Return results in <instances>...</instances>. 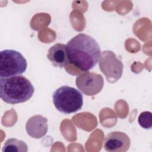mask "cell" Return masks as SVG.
I'll list each match as a JSON object with an SVG mask.
<instances>
[{
  "label": "cell",
  "instance_id": "cell-8",
  "mask_svg": "<svg viewBox=\"0 0 152 152\" xmlns=\"http://www.w3.org/2000/svg\"><path fill=\"white\" fill-rule=\"evenodd\" d=\"M48 128L47 119L40 115L30 118L26 125L28 135L34 138H40L44 137L47 133Z\"/></svg>",
  "mask_w": 152,
  "mask_h": 152
},
{
  "label": "cell",
  "instance_id": "cell-2",
  "mask_svg": "<svg viewBox=\"0 0 152 152\" xmlns=\"http://www.w3.org/2000/svg\"><path fill=\"white\" fill-rule=\"evenodd\" d=\"M34 88L27 78L20 75L0 78V96L7 103L17 104L28 100Z\"/></svg>",
  "mask_w": 152,
  "mask_h": 152
},
{
  "label": "cell",
  "instance_id": "cell-11",
  "mask_svg": "<svg viewBox=\"0 0 152 152\" xmlns=\"http://www.w3.org/2000/svg\"><path fill=\"white\" fill-rule=\"evenodd\" d=\"M140 125L144 129H150L152 126V115L150 112L145 111L140 113L138 118Z\"/></svg>",
  "mask_w": 152,
  "mask_h": 152
},
{
  "label": "cell",
  "instance_id": "cell-4",
  "mask_svg": "<svg viewBox=\"0 0 152 152\" xmlns=\"http://www.w3.org/2000/svg\"><path fill=\"white\" fill-rule=\"evenodd\" d=\"M0 59V78L17 76L24 73L27 69V62L26 58L17 50H1Z\"/></svg>",
  "mask_w": 152,
  "mask_h": 152
},
{
  "label": "cell",
  "instance_id": "cell-1",
  "mask_svg": "<svg viewBox=\"0 0 152 152\" xmlns=\"http://www.w3.org/2000/svg\"><path fill=\"white\" fill-rule=\"evenodd\" d=\"M66 46L69 64L83 72L91 69L98 62L102 53L97 41L84 33L72 37Z\"/></svg>",
  "mask_w": 152,
  "mask_h": 152
},
{
  "label": "cell",
  "instance_id": "cell-3",
  "mask_svg": "<svg viewBox=\"0 0 152 152\" xmlns=\"http://www.w3.org/2000/svg\"><path fill=\"white\" fill-rule=\"evenodd\" d=\"M53 102L59 112L70 114L80 110L83 104L81 93L74 87L62 86L56 89L53 94Z\"/></svg>",
  "mask_w": 152,
  "mask_h": 152
},
{
  "label": "cell",
  "instance_id": "cell-9",
  "mask_svg": "<svg viewBox=\"0 0 152 152\" xmlns=\"http://www.w3.org/2000/svg\"><path fill=\"white\" fill-rule=\"evenodd\" d=\"M47 57L55 67L65 68L69 64L66 46L62 43H56L50 47L48 50Z\"/></svg>",
  "mask_w": 152,
  "mask_h": 152
},
{
  "label": "cell",
  "instance_id": "cell-10",
  "mask_svg": "<svg viewBox=\"0 0 152 152\" xmlns=\"http://www.w3.org/2000/svg\"><path fill=\"white\" fill-rule=\"evenodd\" d=\"M28 146L22 140L17 138H10L4 143L2 148L3 152H27Z\"/></svg>",
  "mask_w": 152,
  "mask_h": 152
},
{
  "label": "cell",
  "instance_id": "cell-6",
  "mask_svg": "<svg viewBox=\"0 0 152 152\" xmlns=\"http://www.w3.org/2000/svg\"><path fill=\"white\" fill-rule=\"evenodd\" d=\"M75 84L82 93L90 96L101 91L103 87L104 80L102 75L87 71L77 77Z\"/></svg>",
  "mask_w": 152,
  "mask_h": 152
},
{
  "label": "cell",
  "instance_id": "cell-7",
  "mask_svg": "<svg viewBox=\"0 0 152 152\" xmlns=\"http://www.w3.org/2000/svg\"><path fill=\"white\" fill-rule=\"evenodd\" d=\"M130 144L129 137L121 131L108 134L103 141V147L109 152H125L129 149Z\"/></svg>",
  "mask_w": 152,
  "mask_h": 152
},
{
  "label": "cell",
  "instance_id": "cell-5",
  "mask_svg": "<svg viewBox=\"0 0 152 152\" xmlns=\"http://www.w3.org/2000/svg\"><path fill=\"white\" fill-rule=\"evenodd\" d=\"M99 65V68L109 83L116 82L122 75L123 64L111 50H107L101 53Z\"/></svg>",
  "mask_w": 152,
  "mask_h": 152
}]
</instances>
